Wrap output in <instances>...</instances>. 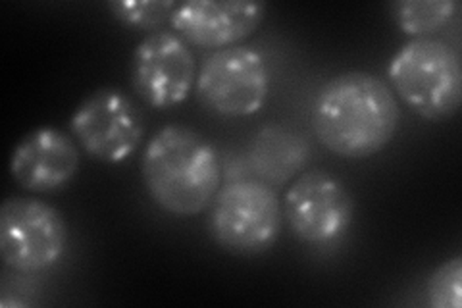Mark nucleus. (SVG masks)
I'll return each mask as SVG.
<instances>
[{"label": "nucleus", "instance_id": "nucleus-1", "mask_svg": "<svg viewBox=\"0 0 462 308\" xmlns=\"http://www.w3.org/2000/svg\"><path fill=\"white\" fill-rule=\"evenodd\" d=\"M399 126V102L380 78L345 71L329 79L312 108L316 137L337 156L368 158L392 143Z\"/></svg>", "mask_w": 462, "mask_h": 308}, {"label": "nucleus", "instance_id": "nucleus-2", "mask_svg": "<svg viewBox=\"0 0 462 308\" xmlns=\"http://www.w3.org/2000/svg\"><path fill=\"white\" fill-rule=\"evenodd\" d=\"M141 178L156 207L180 218L205 212L220 189V160L199 131L158 129L141 160Z\"/></svg>", "mask_w": 462, "mask_h": 308}, {"label": "nucleus", "instance_id": "nucleus-3", "mask_svg": "<svg viewBox=\"0 0 462 308\" xmlns=\"http://www.w3.org/2000/svg\"><path fill=\"white\" fill-rule=\"evenodd\" d=\"M387 76L401 98L430 122L449 120L460 108V56L439 39L409 41L392 58Z\"/></svg>", "mask_w": 462, "mask_h": 308}, {"label": "nucleus", "instance_id": "nucleus-4", "mask_svg": "<svg viewBox=\"0 0 462 308\" xmlns=\"http://www.w3.org/2000/svg\"><path fill=\"white\" fill-rule=\"evenodd\" d=\"M282 229V204L272 185L237 180L218 189L208 214V231L224 251L253 257L268 251Z\"/></svg>", "mask_w": 462, "mask_h": 308}, {"label": "nucleus", "instance_id": "nucleus-5", "mask_svg": "<svg viewBox=\"0 0 462 308\" xmlns=\"http://www.w3.org/2000/svg\"><path fill=\"white\" fill-rule=\"evenodd\" d=\"M68 247L60 210L39 199H6L0 207V257L8 268L35 274L52 268Z\"/></svg>", "mask_w": 462, "mask_h": 308}, {"label": "nucleus", "instance_id": "nucleus-6", "mask_svg": "<svg viewBox=\"0 0 462 308\" xmlns=\"http://www.w3.org/2000/svg\"><path fill=\"white\" fill-rule=\"evenodd\" d=\"M69 127L87 154L118 164L141 145L144 116L137 102L118 87H100L79 102Z\"/></svg>", "mask_w": 462, "mask_h": 308}, {"label": "nucleus", "instance_id": "nucleus-7", "mask_svg": "<svg viewBox=\"0 0 462 308\" xmlns=\"http://www.w3.org/2000/svg\"><path fill=\"white\" fill-rule=\"evenodd\" d=\"M270 71L264 56L247 47L216 51L197 73V95L208 110L226 118L253 116L266 105Z\"/></svg>", "mask_w": 462, "mask_h": 308}, {"label": "nucleus", "instance_id": "nucleus-8", "mask_svg": "<svg viewBox=\"0 0 462 308\" xmlns=\"http://www.w3.org/2000/svg\"><path fill=\"white\" fill-rule=\"evenodd\" d=\"M283 214L295 238L307 245H329L341 239L355 218L349 189L322 170L302 172L287 189Z\"/></svg>", "mask_w": 462, "mask_h": 308}, {"label": "nucleus", "instance_id": "nucleus-9", "mask_svg": "<svg viewBox=\"0 0 462 308\" xmlns=\"http://www.w3.org/2000/svg\"><path fill=\"white\" fill-rule=\"evenodd\" d=\"M197 83V62L187 41L173 32L144 37L132 56V85L144 105L178 107Z\"/></svg>", "mask_w": 462, "mask_h": 308}, {"label": "nucleus", "instance_id": "nucleus-10", "mask_svg": "<svg viewBox=\"0 0 462 308\" xmlns=\"http://www.w3.org/2000/svg\"><path fill=\"white\" fill-rule=\"evenodd\" d=\"M264 14L266 5L251 0H191L180 5L171 27L191 45L222 51L251 37Z\"/></svg>", "mask_w": 462, "mask_h": 308}, {"label": "nucleus", "instance_id": "nucleus-11", "mask_svg": "<svg viewBox=\"0 0 462 308\" xmlns=\"http://www.w3.org/2000/svg\"><path fill=\"white\" fill-rule=\"evenodd\" d=\"M76 141L56 127H37L27 134L10 156V175L33 193H52L69 185L79 170Z\"/></svg>", "mask_w": 462, "mask_h": 308}, {"label": "nucleus", "instance_id": "nucleus-12", "mask_svg": "<svg viewBox=\"0 0 462 308\" xmlns=\"http://www.w3.org/2000/svg\"><path fill=\"white\" fill-rule=\"evenodd\" d=\"M310 156L307 139L283 126H266L249 145V163L260 182L282 185L305 170Z\"/></svg>", "mask_w": 462, "mask_h": 308}, {"label": "nucleus", "instance_id": "nucleus-13", "mask_svg": "<svg viewBox=\"0 0 462 308\" xmlns=\"http://www.w3.org/2000/svg\"><path fill=\"white\" fill-rule=\"evenodd\" d=\"M457 8L455 0H399L392 14L401 32L422 39L449 23Z\"/></svg>", "mask_w": 462, "mask_h": 308}, {"label": "nucleus", "instance_id": "nucleus-14", "mask_svg": "<svg viewBox=\"0 0 462 308\" xmlns=\"http://www.w3.org/2000/svg\"><path fill=\"white\" fill-rule=\"evenodd\" d=\"M180 8L176 0H116L108 3L112 16L129 27L156 29L171 22Z\"/></svg>", "mask_w": 462, "mask_h": 308}, {"label": "nucleus", "instance_id": "nucleus-15", "mask_svg": "<svg viewBox=\"0 0 462 308\" xmlns=\"http://www.w3.org/2000/svg\"><path fill=\"white\" fill-rule=\"evenodd\" d=\"M428 304L433 308H460L462 303V257H453L431 272L426 282Z\"/></svg>", "mask_w": 462, "mask_h": 308}]
</instances>
